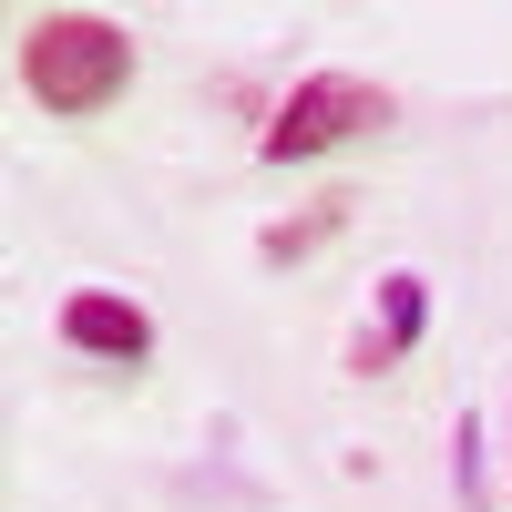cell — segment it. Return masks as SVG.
Instances as JSON below:
<instances>
[{
  "instance_id": "cell-1",
  "label": "cell",
  "mask_w": 512,
  "mask_h": 512,
  "mask_svg": "<svg viewBox=\"0 0 512 512\" xmlns=\"http://www.w3.org/2000/svg\"><path fill=\"white\" fill-rule=\"evenodd\" d=\"M21 82L41 113H103L134 82V31L103 11H41L21 31Z\"/></svg>"
},
{
  "instance_id": "cell-2",
  "label": "cell",
  "mask_w": 512,
  "mask_h": 512,
  "mask_svg": "<svg viewBox=\"0 0 512 512\" xmlns=\"http://www.w3.org/2000/svg\"><path fill=\"white\" fill-rule=\"evenodd\" d=\"M379 123H390V93H379L369 72H308L277 103V123L256 134V154H267V164H308V154H338V144L379 134Z\"/></svg>"
},
{
  "instance_id": "cell-3",
  "label": "cell",
  "mask_w": 512,
  "mask_h": 512,
  "mask_svg": "<svg viewBox=\"0 0 512 512\" xmlns=\"http://www.w3.org/2000/svg\"><path fill=\"white\" fill-rule=\"evenodd\" d=\"M62 349L103 359V369H144L154 359V318L134 308V297H113V287H72L62 297Z\"/></svg>"
},
{
  "instance_id": "cell-4",
  "label": "cell",
  "mask_w": 512,
  "mask_h": 512,
  "mask_svg": "<svg viewBox=\"0 0 512 512\" xmlns=\"http://www.w3.org/2000/svg\"><path fill=\"white\" fill-rule=\"evenodd\" d=\"M420 318H431V287H420L410 267H390V277H379V328H369L359 349H349V369H359V379L400 369V359L420 349Z\"/></svg>"
},
{
  "instance_id": "cell-5",
  "label": "cell",
  "mask_w": 512,
  "mask_h": 512,
  "mask_svg": "<svg viewBox=\"0 0 512 512\" xmlns=\"http://www.w3.org/2000/svg\"><path fill=\"white\" fill-rule=\"evenodd\" d=\"M338 226H349V195H328V205H308V216L267 226V236H256V256H267V267H297V256H318Z\"/></svg>"
}]
</instances>
